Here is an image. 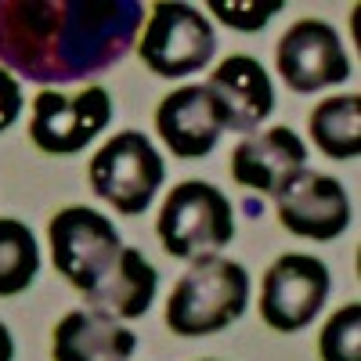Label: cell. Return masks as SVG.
I'll return each instance as SVG.
<instances>
[{"label": "cell", "mask_w": 361, "mask_h": 361, "mask_svg": "<svg viewBox=\"0 0 361 361\" xmlns=\"http://www.w3.org/2000/svg\"><path fill=\"white\" fill-rule=\"evenodd\" d=\"M141 0H0V69L44 87L109 73L137 44Z\"/></svg>", "instance_id": "1"}, {"label": "cell", "mask_w": 361, "mask_h": 361, "mask_svg": "<svg viewBox=\"0 0 361 361\" xmlns=\"http://www.w3.org/2000/svg\"><path fill=\"white\" fill-rule=\"evenodd\" d=\"M250 304V271L221 253L192 260L166 300L173 336H214L243 318Z\"/></svg>", "instance_id": "2"}, {"label": "cell", "mask_w": 361, "mask_h": 361, "mask_svg": "<svg viewBox=\"0 0 361 361\" xmlns=\"http://www.w3.org/2000/svg\"><path fill=\"white\" fill-rule=\"evenodd\" d=\"M156 235L163 250L177 260L209 257L235 238V206L206 180H180L159 209Z\"/></svg>", "instance_id": "3"}, {"label": "cell", "mask_w": 361, "mask_h": 361, "mask_svg": "<svg viewBox=\"0 0 361 361\" xmlns=\"http://www.w3.org/2000/svg\"><path fill=\"white\" fill-rule=\"evenodd\" d=\"M47 243L58 275H66L69 286H76L83 296L94 293L119 264L123 238L116 224L87 206H66L58 209L47 224Z\"/></svg>", "instance_id": "4"}, {"label": "cell", "mask_w": 361, "mask_h": 361, "mask_svg": "<svg viewBox=\"0 0 361 361\" xmlns=\"http://www.w3.org/2000/svg\"><path fill=\"white\" fill-rule=\"evenodd\" d=\"M166 180V166L156 145L141 130H119L90 159V188L98 199L116 206V214L137 217L156 199Z\"/></svg>", "instance_id": "5"}, {"label": "cell", "mask_w": 361, "mask_h": 361, "mask_svg": "<svg viewBox=\"0 0 361 361\" xmlns=\"http://www.w3.org/2000/svg\"><path fill=\"white\" fill-rule=\"evenodd\" d=\"M137 54L156 76L180 80V76L202 73L214 62L217 37H214L209 18L199 15V8L159 0V4H152V15L145 22Z\"/></svg>", "instance_id": "6"}, {"label": "cell", "mask_w": 361, "mask_h": 361, "mask_svg": "<svg viewBox=\"0 0 361 361\" xmlns=\"http://www.w3.org/2000/svg\"><path fill=\"white\" fill-rule=\"evenodd\" d=\"M333 279L311 253H286L267 267L260 282V318L275 333H300L325 307Z\"/></svg>", "instance_id": "7"}, {"label": "cell", "mask_w": 361, "mask_h": 361, "mask_svg": "<svg viewBox=\"0 0 361 361\" xmlns=\"http://www.w3.org/2000/svg\"><path fill=\"white\" fill-rule=\"evenodd\" d=\"M112 123V98L105 87H87L66 98L62 90H40L33 98L29 137L47 156H76Z\"/></svg>", "instance_id": "8"}, {"label": "cell", "mask_w": 361, "mask_h": 361, "mask_svg": "<svg viewBox=\"0 0 361 361\" xmlns=\"http://www.w3.org/2000/svg\"><path fill=\"white\" fill-rule=\"evenodd\" d=\"M275 62H279L286 87L296 90V94H314L322 87L347 83L354 73L340 33L322 18L293 22L286 29V37L279 40Z\"/></svg>", "instance_id": "9"}, {"label": "cell", "mask_w": 361, "mask_h": 361, "mask_svg": "<svg viewBox=\"0 0 361 361\" xmlns=\"http://www.w3.org/2000/svg\"><path fill=\"white\" fill-rule=\"evenodd\" d=\"M279 206L286 231L314 243H333L350 228V199L336 177L318 170H296L286 185L271 195Z\"/></svg>", "instance_id": "10"}, {"label": "cell", "mask_w": 361, "mask_h": 361, "mask_svg": "<svg viewBox=\"0 0 361 361\" xmlns=\"http://www.w3.org/2000/svg\"><path fill=\"white\" fill-rule=\"evenodd\" d=\"M156 130L177 159H202L217 148L224 134V116L206 83H188L159 102Z\"/></svg>", "instance_id": "11"}, {"label": "cell", "mask_w": 361, "mask_h": 361, "mask_svg": "<svg viewBox=\"0 0 361 361\" xmlns=\"http://www.w3.org/2000/svg\"><path fill=\"white\" fill-rule=\"evenodd\" d=\"M206 90L217 98L224 130L235 134H257L260 123L275 112V87L267 69L250 54H231L206 80Z\"/></svg>", "instance_id": "12"}, {"label": "cell", "mask_w": 361, "mask_h": 361, "mask_svg": "<svg viewBox=\"0 0 361 361\" xmlns=\"http://www.w3.org/2000/svg\"><path fill=\"white\" fill-rule=\"evenodd\" d=\"M307 166V145L289 127H271L250 134L231 152V177L238 188L257 195H275L286 180Z\"/></svg>", "instance_id": "13"}, {"label": "cell", "mask_w": 361, "mask_h": 361, "mask_svg": "<svg viewBox=\"0 0 361 361\" xmlns=\"http://www.w3.org/2000/svg\"><path fill=\"white\" fill-rule=\"evenodd\" d=\"M137 350V336L119 318L102 311H69L54 325L51 354L54 361H130Z\"/></svg>", "instance_id": "14"}, {"label": "cell", "mask_w": 361, "mask_h": 361, "mask_svg": "<svg viewBox=\"0 0 361 361\" xmlns=\"http://www.w3.org/2000/svg\"><path fill=\"white\" fill-rule=\"evenodd\" d=\"M156 289H159L156 267L145 260L141 250L123 246L112 275L94 293H87L83 300H87L90 311H102V314H112V318H141V314H148V307H152Z\"/></svg>", "instance_id": "15"}, {"label": "cell", "mask_w": 361, "mask_h": 361, "mask_svg": "<svg viewBox=\"0 0 361 361\" xmlns=\"http://www.w3.org/2000/svg\"><path fill=\"white\" fill-rule=\"evenodd\" d=\"M311 141L329 159H357L361 156V98H325L311 112Z\"/></svg>", "instance_id": "16"}, {"label": "cell", "mask_w": 361, "mask_h": 361, "mask_svg": "<svg viewBox=\"0 0 361 361\" xmlns=\"http://www.w3.org/2000/svg\"><path fill=\"white\" fill-rule=\"evenodd\" d=\"M40 275V246L29 224L0 217V296H18Z\"/></svg>", "instance_id": "17"}, {"label": "cell", "mask_w": 361, "mask_h": 361, "mask_svg": "<svg viewBox=\"0 0 361 361\" xmlns=\"http://www.w3.org/2000/svg\"><path fill=\"white\" fill-rule=\"evenodd\" d=\"M322 361H361V304L340 307L318 336Z\"/></svg>", "instance_id": "18"}, {"label": "cell", "mask_w": 361, "mask_h": 361, "mask_svg": "<svg viewBox=\"0 0 361 361\" xmlns=\"http://www.w3.org/2000/svg\"><path fill=\"white\" fill-rule=\"evenodd\" d=\"M286 4L282 0H271V4H260V0H209V11H214L224 25L231 29H243V33H253V29H264L271 15H279Z\"/></svg>", "instance_id": "19"}, {"label": "cell", "mask_w": 361, "mask_h": 361, "mask_svg": "<svg viewBox=\"0 0 361 361\" xmlns=\"http://www.w3.org/2000/svg\"><path fill=\"white\" fill-rule=\"evenodd\" d=\"M22 87L18 80L8 73V69H0V134H4L8 127H15V119L22 116Z\"/></svg>", "instance_id": "20"}, {"label": "cell", "mask_w": 361, "mask_h": 361, "mask_svg": "<svg viewBox=\"0 0 361 361\" xmlns=\"http://www.w3.org/2000/svg\"><path fill=\"white\" fill-rule=\"evenodd\" d=\"M0 361H15V340L4 322H0Z\"/></svg>", "instance_id": "21"}]
</instances>
